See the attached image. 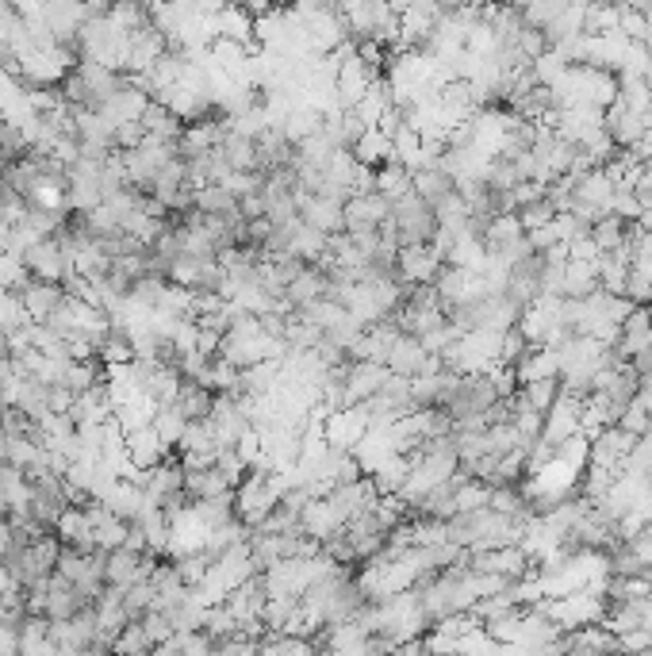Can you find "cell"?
Listing matches in <instances>:
<instances>
[{
    "label": "cell",
    "instance_id": "obj_1",
    "mask_svg": "<svg viewBox=\"0 0 652 656\" xmlns=\"http://www.w3.org/2000/svg\"><path fill=\"white\" fill-rule=\"evenodd\" d=\"M392 223H396V238L399 246H430L434 235H438V219H434V208L422 204L419 196H403L399 204H392Z\"/></svg>",
    "mask_w": 652,
    "mask_h": 656
},
{
    "label": "cell",
    "instance_id": "obj_2",
    "mask_svg": "<svg viewBox=\"0 0 652 656\" xmlns=\"http://www.w3.org/2000/svg\"><path fill=\"white\" fill-rule=\"evenodd\" d=\"M445 269V258L434 246H399L396 254V281L403 288H419V284H434L438 273Z\"/></svg>",
    "mask_w": 652,
    "mask_h": 656
},
{
    "label": "cell",
    "instance_id": "obj_3",
    "mask_svg": "<svg viewBox=\"0 0 652 656\" xmlns=\"http://www.w3.org/2000/svg\"><path fill=\"white\" fill-rule=\"evenodd\" d=\"M468 568L480 576H503L507 584L522 580L534 572V561L526 557L522 545H507V549H488V553H468Z\"/></svg>",
    "mask_w": 652,
    "mask_h": 656
},
{
    "label": "cell",
    "instance_id": "obj_4",
    "mask_svg": "<svg viewBox=\"0 0 652 656\" xmlns=\"http://www.w3.org/2000/svg\"><path fill=\"white\" fill-rule=\"evenodd\" d=\"M211 430H215V442H219V449L227 446L234 449L250 430H254V422H250V415L242 411V399L238 396H215V403H211Z\"/></svg>",
    "mask_w": 652,
    "mask_h": 656
},
{
    "label": "cell",
    "instance_id": "obj_5",
    "mask_svg": "<svg viewBox=\"0 0 652 656\" xmlns=\"http://www.w3.org/2000/svg\"><path fill=\"white\" fill-rule=\"evenodd\" d=\"M24 269L31 273V281H47V284H66V277L73 273L70 254L62 250L58 238H43L39 246H31L24 254Z\"/></svg>",
    "mask_w": 652,
    "mask_h": 656
},
{
    "label": "cell",
    "instance_id": "obj_6",
    "mask_svg": "<svg viewBox=\"0 0 652 656\" xmlns=\"http://www.w3.org/2000/svg\"><path fill=\"white\" fill-rule=\"evenodd\" d=\"M580 419H583V399L576 396H564L549 407V415H545V426H541V442L545 446H564L568 438H580Z\"/></svg>",
    "mask_w": 652,
    "mask_h": 656
},
{
    "label": "cell",
    "instance_id": "obj_7",
    "mask_svg": "<svg viewBox=\"0 0 652 656\" xmlns=\"http://www.w3.org/2000/svg\"><path fill=\"white\" fill-rule=\"evenodd\" d=\"M392 380L388 365H373V361H350V373L342 384V403L357 407V403H369L376 392H384V384Z\"/></svg>",
    "mask_w": 652,
    "mask_h": 656
},
{
    "label": "cell",
    "instance_id": "obj_8",
    "mask_svg": "<svg viewBox=\"0 0 652 656\" xmlns=\"http://www.w3.org/2000/svg\"><path fill=\"white\" fill-rule=\"evenodd\" d=\"M300 530L311 541L330 545L334 538H342V534H346V518H342V511H338L330 499H311V503L303 507V515H300Z\"/></svg>",
    "mask_w": 652,
    "mask_h": 656
},
{
    "label": "cell",
    "instance_id": "obj_9",
    "mask_svg": "<svg viewBox=\"0 0 652 656\" xmlns=\"http://www.w3.org/2000/svg\"><path fill=\"white\" fill-rule=\"evenodd\" d=\"M346 235H357V231H380L388 219H392V204L380 196V192H369V196H350L346 200Z\"/></svg>",
    "mask_w": 652,
    "mask_h": 656
},
{
    "label": "cell",
    "instance_id": "obj_10",
    "mask_svg": "<svg viewBox=\"0 0 652 656\" xmlns=\"http://www.w3.org/2000/svg\"><path fill=\"white\" fill-rule=\"evenodd\" d=\"M346 204H338V200H326V196H307L300 192V219L311 227V231H319V235L334 238L346 231V215H342Z\"/></svg>",
    "mask_w": 652,
    "mask_h": 656
},
{
    "label": "cell",
    "instance_id": "obj_11",
    "mask_svg": "<svg viewBox=\"0 0 652 656\" xmlns=\"http://www.w3.org/2000/svg\"><path fill=\"white\" fill-rule=\"evenodd\" d=\"M403 338V330L396 327V319H384L361 334L357 350H353V361H373V365H388V353L396 350V342Z\"/></svg>",
    "mask_w": 652,
    "mask_h": 656
},
{
    "label": "cell",
    "instance_id": "obj_12",
    "mask_svg": "<svg viewBox=\"0 0 652 656\" xmlns=\"http://www.w3.org/2000/svg\"><path fill=\"white\" fill-rule=\"evenodd\" d=\"M150 104H154V96L142 93V89H135V85H127V89L112 96V100H108V104H104L96 116H100L104 123H108V127H112V131H116L119 123H139V119L146 116V108H150Z\"/></svg>",
    "mask_w": 652,
    "mask_h": 656
},
{
    "label": "cell",
    "instance_id": "obj_13",
    "mask_svg": "<svg viewBox=\"0 0 652 656\" xmlns=\"http://www.w3.org/2000/svg\"><path fill=\"white\" fill-rule=\"evenodd\" d=\"M123 442H127V461L142 472L158 469L165 457H169V449L162 446V438L154 434V426H142V430L123 434Z\"/></svg>",
    "mask_w": 652,
    "mask_h": 656
},
{
    "label": "cell",
    "instance_id": "obj_14",
    "mask_svg": "<svg viewBox=\"0 0 652 656\" xmlns=\"http://www.w3.org/2000/svg\"><path fill=\"white\" fill-rule=\"evenodd\" d=\"M514 380H518V388L522 384H537V380H560V353L549 350V346L530 350L514 365Z\"/></svg>",
    "mask_w": 652,
    "mask_h": 656
},
{
    "label": "cell",
    "instance_id": "obj_15",
    "mask_svg": "<svg viewBox=\"0 0 652 656\" xmlns=\"http://www.w3.org/2000/svg\"><path fill=\"white\" fill-rule=\"evenodd\" d=\"M353 162L365 165V169H384V165L396 162V150H392V139L384 135V131H376V127H369V131H361V139L350 146Z\"/></svg>",
    "mask_w": 652,
    "mask_h": 656
},
{
    "label": "cell",
    "instance_id": "obj_16",
    "mask_svg": "<svg viewBox=\"0 0 652 656\" xmlns=\"http://www.w3.org/2000/svg\"><path fill=\"white\" fill-rule=\"evenodd\" d=\"M20 300H24V311L31 323H47L50 311L62 307V300H66V288H62V284L31 281L24 292H20Z\"/></svg>",
    "mask_w": 652,
    "mask_h": 656
},
{
    "label": "cell",
    "instance_id": "obj_17",
    "mask_svg": "<svg viewBox=\"0 0 652 656\" xmlns=\"http://www.w3.org/2000/svg\"><path fill=\"white\" fill-rule=\"evenodd\" d=\"M614 350L622 353L626 361H633V357H641L645 350H652V319L645 307H637L626 323H622V338H618Z\"/></svg>",
    "mask_w": 652,
    "mask_h": 656
},
{
    "label": "cell",
    "instance_id": "obj_18",
    "mask_svg": "<svg viewBox=\"0 0 652 656\" xmlns=\"http://www.w3.org/2000/svg\"><path fill=\"white\" fill-rule=\"evenodd\" d=\"M388 108H396V100H392V85L380 77L373 89H369V93L357 100L353 116H357V123L369 131V127H380V119H384V112H388Z\"/></svg>",
    "mask_w": 652,
    "mask_h": 656
},
{
    "label": "cell",
    "instance_id": "obj_19",
    "mask_svg": "<svg viewBox=\"0 0 652 656\" xmlns=\"http://www.w3.org/2000/svg\"><path fill=\"white\" fill-rule=\"evenodd\" d=\"M323 296H326V273L323 269H315V265H307L300 277L288 284V292H284V300H288L292 311H303V307L323 300Z\"/></svg>",
    "mask_w": 652,
    "mask_h": 656
},
{
    "label": "cell",
    "instance_id": "obj_20",
    "mask_svg": "<svg viewBox=\"0 0 652 656\" xmlns=\"http://www.w3.org/2000/svg\"><path fill=\"white\" fill-rule=\"evenodd\" d=\"M599 292V261H568L564 265V300H587Z\"/></svg>",
    "mask_w": 652,
    "mask_h": 656
},
{
    "label": "cell",
    "instance_id": "obj_21",
    "mask_svg": "<svg viewBox=\"0 0 652 656\" xmlns=\"http://www.w3.org/2000/svg\"><path fill=\"white\" fill-rule=\"evenodd\" d=\"M422 361H426V350H422L419 338H411V334H403L396 342V350L388 353V373L392 376H403V380H415L422 369Z\"/></svg>",
    "mask_w": 652,
    "mask_h": 656
},
{
    "label": "cell",
    "instance_id": "obj_22",
    "mask_svg": "<svg viewBox=\"0 0 652 656\" xmlns=\"http://www.w3.org/2000/svg\"><path fill=\"white\" fill-rule=\"evenodd\" d=\"M96 361L100 365H135L139 357H135V342H131V334L123 327H112L100 342H96Z\"/></svg>",
    "mask_w": 652,
    "mask_h": 656
},
{
    "label": "cell",
    "instance_id": "obj_23",
    "mask_svg": "<svg viewBox=\"0 0 652 656\" xmlns=\"http://www.w3.org/2000/svg\"><path fill=\"white\" fill-rule=\"evenodd\" d=\"M100 384H108V376H104V365L100 361H70L66 369H62V388H70L73 396H85V392H93Z\"/></svg>",
    "mask_w": 652,
    "mask_h": 656
},
{
    "label": "cell",
    "instance_id": "obj_24",
    "mask_svg": "<svg viewBox=\"0 0 652 656\" xmlns=\"http://www.w3.org/2000/svg\"><path fill=\"white\" fill-rule=\"evenodd\" d=\"M142 131H146V139H158V142H177L181 139V131H185V119H177L165 104H150L146 108V116H142Z\"/></svg>",
    "mask_w": 652,
    "mask_h": 656
},
{
    "label": "cell",
    "instance_id": "obj_25",
    "mask_svg": "<svg viewBox=\"0 0 652 656\" xmlns=\"http://www.w3.org/2000/svg\"><path fill=\"white\" fill-rule=\"evenodd\" d=\"M376 192H380L388 204H399L403 196H411V192H415V173H411V169H403L399 162L384 165V169H376Z\"/></svg>",
    "mask_w": 652,
    "mask_h": 656
},
{
    "label": "cell",
    "instance_id": "obj_26",
    "mask_svg": "<svg viewBox=\"0 0 652 656\" xmlns=\"http://www.w3.org/2000/svg\"><path fill=\"white\" fill-rule=\"evenodd\" d=\"M449 192H457L453 185V177L445 173L442 165H434V169H422L415 173V196H419L422 204H430V208H438Z\"/></svg>",
    "mask_w": 652,
    "mask_h": 656
},
{
    "label": "cell",
    "instance_id": "obj_27",
    "mask_svg": "<svg viewBox=\"0 0 652 656\" xmlns=\"http://www.w3.org/2000/svg\"><path fill=\"white\" fill-rule=\"evenodd\" d=\"M185 495L192 503H204V499L234 495V488L215 469H204V472H185Z\"/></svg>",
    "mask_w": 652,
    "mask_h": 656
},
{
    "label": "cell",
    "instance_id": "obj_28",
    "mask_svg": "<svg viewBox=\"0 0 652 656\" xmlns=\"http://www.w3.org/2000/svg\"><path fill=\"white\" fill-rule=\"evenodd\" d=\"M576 200H580V204H591V208H599L603 215H610L614 185H610V177H606L603 169H591L580 185H576Z\"/></svg>",
    "mask_w": 652,
    "mask_h": 656
},
{
    "label": "cell",
    "instance_id": "obj_29",
    "mask_svg": "<svg viewBox=\"0 0 652 656\" xmlns=\"http://www.w3.org/2000/svg\"><path fill=\"white\" fill-rule=\"evenodd\" d=\"M211 403H215V396H211L208 388H200L196 380H185L181 384V392H177V411L185 415L188 422H204L211 415Z\"/></svg>",
    "mask_w": 652,
    "mask_h": 656
},
{
    "label": "cell",
    "instance_id": "obj_30",
    "mask_svg": "<svg viewBox=\"0 0 652 656\" xmlns=\"http://www.w3.org/2000/svg\"><path fill=\"white\" fill-rule=\"evenodd\" d=\"M196 211L211 219H238V200L223 185H208L196 192Z\"/></svg>",
    "mask_w": 652,
    "mask_h": 656
},
{
    "label": "cell",
    "instance_id": "obj_31",
    "mask_svg": "<svg viewBox=\"0 0 652 656\" xmlns=\"http://www.w3.org/2000/svg\"><path fill=\"white\" fill-rule=\"evenodd\" d=\"M633 223H622L618 215H603L595 227H591V242L599 246V254H618L626 246V235Z\"/></svg>",
    "mask_w": 652,
    "mask_h": 656
},
{
    "label": "cell",
    "instance_id": "obj_32",
    "mask_svg": "<svg viewBox=\"0 0 652 656\" xmlns=\"http://www.w3.org/2000/svg\"><path fill=\"white\" fill-rule=\"evenodd\" d=\"M154 434L162 438V446L169 449V453H177V446H181V438H185L188 430V419L177 411V407H158V415H154Z\"/></svg>",
    "mask_w": 652,
    "mask_h": 656
},
{
    "label": "cell",
    "instance_id": "obj_33",
    "mask_svg": "<svg viewBox=\"0 0 652 656\" xmlns=\"http://www.w3.org/2000/svg\"><path fill=\"white\" fill-rule=\"evenodd\" d=\"M407 472H411V457H399L396 453V457H388L369 480H373L376 495H399L403 480H407Z\"/></svg>",
    "mask_w": 652,
    "mask_h": 656
},
{
    "label": "cell",
    "instance_id": "obj_34",
    "mask_svg": "<svg viewBox=\"0 0 652 656\" xmlns=\"http://www.w3.org/2000/svg\"><path fill=\"white\" fill-rule=\"evenodd\" d=\"M557 399H560V380H537V384H522L518 388V403L537 411V415H549V407Z\"/></svg>",
    "mask_w": 652,
    "mask_h": 656
},
{
    "label": "cell",
    "instance_id": "obj_35",
    "mask_svg": "<svg viewBox=\"0 0 652 656\" xmlns=\"http://www.w3.org/2000/svg\"><path fill=\"white\" fill-rule=\"evenodd\" d=\"M219 449L215 442V430H211V422H188L185 438H181V446H177V457H188V453H196V457H211Z\"/></svg>",
    "mask_w": 652,
    "mask_h": 656
},
{
    "label": "cell",
    "instance_id": "obj_36",
    "mask_svg": "<svg viewBox=\"0 0 652 656\" xmlns=\"http://www.w3.org/2000/svg\"><path fill=\"white\" fill-rule=\"evenodd\" d=\"M27 327H31V319H27L20 292H0V334L4 338H16Z\"/></svg>",
    "mask_w": 652,
    "mask_h": 656
},
{
    "label": "cell",
    "instance_id": "obj_37",
    "mask_svg": "<svg viewBox=\"0 0 652 656\" xmlns=\"http://www.w3.org/2000/svg\"><path fill=\"white\" fill-rule=\"evenodd\" d=\"M104 503H108V507H112L119 518L135 522V518L142 515V507H146V495H142V488H135V484H123V480H119L116 488H112V495H108Z\"/></svg>",
    "mask_w": 652,
    "mask_h": 656
},
{
    "label": "cell",
    "instance_id": "obj_38",
    "mask_svg": "<svg viewBox=\"0 0 652 656\" xmlns=\"http://www.w3.org/2000/svg\"><path fill=\"white\" fill-rule=\"evenodd\" d=\"M154 653V641L146 637L142 622H127L123 633L112 641V656H150Z\"/></svg>",
    "mask_w": 652,
    "mask_h": 656
},
{
    "label": "cell",
    "instance_id": "obj_39",
    "mask_svg": "<svg viewBox=\"0 0 652 656\" xmlns=\"http://www.w3.org/2000/svg\"><path fill=\"white\" fill-rule=\"evenodd\" d=\"M392 150H396V162L403 169H411V173H419V158H422V135L419 131H411L407 123L399 127V135L392 139Z\"/></svg>",
    "mask_w": 652,
    "mask_h": 656
},
{
    "label": "cell",
    "instance_id": "obj_40",
    "mask_svg": "<svg viewBox=\"0 0 652 656\" xmlns=\"http://www.w3.org/2000/svg\"><path fill=\"white\" fill-rule=\"evenodd\" d=\"M518 449H526V442L518 438L511 422H499V426H488V453L491 457H511Z\"/></svg>",
    "mask_w": 652,
    "mask_h": 656
},
{
    "label": "cell",
    "instance_id": "obj_41",
    "mask_svg": "<svg viewBox=\"0 0 652 656\" xmlns=\"http://www.w3.org/2000/svg\"><path fill=\"white\" fill-rule=\"evenodd\" d=\"M491 507V488L480 480H468L457 488V515H472V511H488Z\"/></svg>",
    "mask_w": 652,
    "mask_h": 656
},
{
    "label": "cell",
    "instance_id": "obj_42",
    "mask_svg": "<svg viewBox=\"0 0 652 656\" xmlns=\"http://www.w3.org/2000/svg\"><path fill=\"white\" fill-rule=\"evenodd\" d=\"M154 595H158V591H154L150 580L127 587V591H123V610H127V618H131V622H142V614L154 610Z\"/></svg>",
    "mask_w": 652,
    "mask_h": 656
},
{
    "label": "cell",
    "instance_id": "obj_43",
    "mask_svg": "<svg viewBox=\"0 0 652 656\" xmlns=\"http://www.w3.org/2000/svg\"><path fill=\"white\" fill-rule=\"evenodd\" d=\"M215 472H219V476H223L231 488H238V484L250 476V465L238 457V449L223 446V449H215Z\"/></svg>",
    "mask_w": 652,
    "mask_h": 656
},
{
    "label": "cell",
    "instance_id": "obj_44",
    "mask_svg": "<svg viewBox=\"0 0 652 656\" xmlns=\"http://www.w3.org/2000/svg\"><path fill=\"white\" fill-rule=\"evenodd\" d=\"M614 426H618V430H626V434H633V438H645V434L652 430V415L645 411V403H641V399H633V403L622 407V415H618Z\"/></svg>",
    "mask_w": 652,
    "mask_h": 656
},
{
    "label": "cell",
    "instance_id": "obj_45",
    "mask_svg": "<svg viewBox=\"0 0 652 656\" xmlns=\"http://www.w3.org/2000/svg\"><path fill=\"white\" fill-rule=\"evenodd\" d=\"M564 8H568V4H560V0H541V4L522 8V20H526V27H534V31H545V27L557 24Z\"/></svg>",
    "mask_w": 652,
    "mask_h": 656
},
{
    "label": "cell",
    "instance_id": "obj_46",
    "mask_svg": "<svg viewBox=\"0 0 652 656\" xmlns=\"http://www.w3.org/2000/svg\"><path fill=\"white\" fill-rule=\"evenodd\" d=\"M522 223H518V215H495L488 227V235H484V246H507L514 238H522Z\"/></svg>",
    "mask_w": 652,
    "mask_h": 656
},
{
    "label": "cell",
    "instance_id": "obj_47",
    "mask_svg": "<svg viewBox=\"0 0 652 656\" xmlns=\"http://www.w3.org/2000/svg\"><path fill=\"white\" fill-rule=\"evenodd\" d=\"M530 350H534V346L522 338V330H518V327L507 330V334H503V346H499V365L514 369V365H518V361H522V357H526Z\"/></svg>",
    "mask_w": 652,
    "mask_h": 656
},
{
    "label": "cell",
    "instance_id": "obj_48",
    "mask_svg": "<svg viewBox=\"0 0 652 656\" xmlns=\"http://www.w3.org/2000/svg\"><path fill=\"white\" fill-rule=\"evenodd\" d=\"M142 630H146V637H150V641H154V649H158V645H165V641H173L177 626H173V618H169V614L150 610V614H142Z\"/></svg>",
    "mask_w": 652,
    "mask_h": 656
},
{
    "label": "cell",
    "instance_id": "obj_49",
    "mask_svg": "<svg viewBox=\"0 0 652 656\" xmlns=\"http://www.w3.org/2000/svg\"><path fill=\"white\" fill-rule=\"evenodd\" d=\"M553 219H557V211H553L549 200H541V204H534V208L518 211V223H522L526 235H530V231H541V227H549Z\"/></svg>",
    "mask_w": 652,
    "mask_h": 656
},
{
    "label": "cell",
    "instance_id": "obj_50",
    "mask_svg": "<svg viewBox=\"0 0 652 656\" xmlns=\"http://www.w3.org/2000/svg\"><path fill=\"white\" fill-rule=\"evenodd\" d=\"M626 300L633 307H649L652 304V281L645 273H637V269H629L626 277Z\"/></svg>",
    "mask_w": 652,
    "mask_h": 656
},
{
    "label": "cell",
    "instance_id": "obj_51",
    "mask_svg": "<svg viewBox=\"0 0 652 656\" xmlns=\"http://www.w3.org/2000/svg\"><path fill=\"white\" fill-rule=\"evenodd\" d=\"M641 200L633 196V192H614V200H610V215H618L622 223H637L641 219Z\"/></svg>",
    "mask_w": 652,
    "mask_h": 656
},
{
    "label": "cell",
    "instance_id": "obj_52",
    "mask_svg": "<svg viewBox=\"0 0 652 656\" xmlns=\"http://www.w3.org/2000/svg\"><path fill=\"white\" fill-rule=\"evenodd\" d=\"M645 649H652V630H629L618 637V656H637V653H645Z\"/></svg>",
    "mask_w": 652,
    "mask_h": 656
},
{
    "label": "cell",
    "instance_id": "obj_53",
    "mask_svg": "<svg viewBox=\"0 0 652 656\" xmlns=\"http://www.w3.org/2000/svg\"><path fill=\"white\" fill-rule=\"evenodd\" d=\"M238 215H242V219H265V196H261V192L242 196V200H238Z\"/></svg>",
    "mask_w": 652,
    "mask_h": 656
},
{
    "label": "cell",
    "instance_id": "obj_54",
    "mask_svg": "<svg viewBox=\"0 0 652 656\" xmlns=\"http://www.w3.org/2000/svg\"><path fill=\"white\" fill-rule=\"evenodd\" d=\"M123 549L127 553H150V545H146V534H142V526L139 522H131V530H127V541H123Z\"/></svg>",
    "mask_w": 652,
    "mask_h": 656
},
{
    "label": "cell",
    "instance_id": "obj_55",
    "mask_svg": "<svg viewBox=\"0 0 652 656\" xmlns=\"http://www.w3.org/2000/svg\"><path fill=\"white\" fill-rule=\"evenodd\" d=\"M637 227H641V231H649V235H652V208L641 211V219H637Z\"/></svg>",
    "mask_w": 652,
    "mask_h": 656
},
{
    "label": "cell",
    "instance_id": "obj_56",
    "mask_svg": "<svg viewBox=\"0 0 652 656\" xmlns=\"http://www.w3.org/2000/svg\"><path fill=\"white\" fill-rule=\"evenodd\" d=\"M645 311H649V319H652V304H649V307H645Z\"/></svg>",
    "mask_w": 652,
    "mask_h": 656
}]
</instances>
